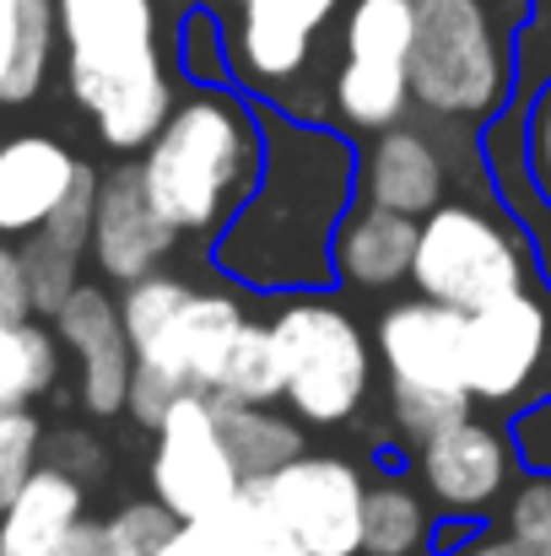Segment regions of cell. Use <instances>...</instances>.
Wrapping results in <instances>:
<instances>
[{
	"label": "cell",
	"mask_w": 551,
	"mask_h": 556,
	"mask_svg": "<svg viewBox=\"0 0 551 556\" xmlns=\"http://www.w3.org/2000/svg\"><path fill=\"white\" fill-rule=\"evenodd\" d=\"M358 205V147L298 114H265V168L211 238V265L243 292H325L336 232Z\"/></svg>",
	"instance_id": "cell-1"
},
{
	"label": "cell",
	"mask_w": 551,
	"mask_h": 556,
	"mask_svg": "<svg viewBox=\"0 0 551 556\" xmlns=\"http://www.w3.org/2000/svg\"><path fill=\"white\" fill-rule=\"evenodd\" d=\"M65 87L87 109L98 141L120 157L147 152L174 114V76L158 43L152 0H54Z\"/></svg>",
	"instance_id": "cell-2"
},
{
	"label": "cell",
	"mask_w": 551,
	"mask_h": 556,
	"mask_svg": "<svg viewBox=\"0 0 551 556\" xmlns=\"http://www.w3.org/2000/svg\"><path fill=\"white\" fill-rule=\"evenodd\" d=\"M265 168V114L227 87H195L174 103L152 147L141 152V179L158 211L195 238H216Z\"/></svg>",
	"instance_id": "cell-3"
},
{
	"label": "cell",
	"mask_w": 551,
	"mask_h": 556,
	"mask_svg": "<svg viewBox=\"0 0 551 556\" xmlns=\"http://www.w3.org/2000/svg\"><path fill=\"white\" fill-rule=\"evenodd\" d=\"M411 98L438 125H492L514 98V54L487 0H411Z\"/></svg>",
	"instance_id": "cell-4"
},
{
	"label": "cell",
	"mask_w": 551,
	"mask_h": 556,
	"mask_svg": "<svg viewBox=\"0 0 551 556\" xmlns=\"http://www.w3.org/2000/svg\"><path fill=\"white\" fill-rule=\"evenodd\" d=\"M411 287L460 314L530 292L536 287L530 227L514 216H492L476 200H443L433 216H422Z\"/></svg>",
	"instance_id": "cell-5"
},
{
	"label": "cell",
	"mask_w": 551,
	"mask_h": 556,
	"mask_svg": "<svg viewBox=\"0 0 551 556\" xmlns=\"http://www.w3.org/2000/svg\"><path fill=\"white\" fill-rule=\"evenodd\" d=\"M281 363H287V410L303 427H347L358 421V410L373 394V341L363 325L320 298V292H298L276 308L271 319Z\"/></svg>",
	"instance_id": "cell-6"
},
{
	"label": "cell",
	"mask_w": 551,
	"mask_h": 556,
	"mask_svg": "<svg viewBox=\"0 0 551 556\" xmlns=\"http://www.w3.org/2000/svg\"><path fill=\"white\" fill-rule=\"evenodd\" d=\"M152 497L179 519H222L233 497L243 492V470L233 465V448L216 427L211 394H184L152 432V459H147Z\"/></svg>",
	"instance_id": "cell-7"
},
{
	"label": "cell",
	"mask_w": 551,
	"mask_h": 556,
	"mask_svg": "<svg viewBox=\"0 0 551 556\" xmlns=\"http://www.w3.org/2000/svg\"><path fill=\"white\" fill-rule=\"evenodd\" d=\"M411 465H416V486L427 492V503L454 519H487L492 508H503V497L525 476L509 427L481 421L476 410L454 421L449 432H438L427 448H416Z\"/></svg>",
	"instance_id": "cell-8"
},
{
	"label": "cell",
	"mask_w": 551,
	"mask_h": 556,
	"mask_svg": "<svg viewBox=\"0 0 551 556\" xmlns=\"http://www.w3.org/2000/svg\"><path fill=\"white\" fill-rule=\"evenodd\" d=\"M551 357V303L530 287L471 314L465 383L481 405H525Z\"/></svg>",
	"instance_id": "cell-9"
},
{
	"label": "cell",
	"mask_w": 551,
	"mask_h": 556,
	"mask_svg": "<svg viewBox=\"0 0 551 556\" xmlns=\"http://www.w3.org/2000/svg\"><path fill=\"white\" fill-rule=\"evenodd\" d=\"M281 519L298 530V541L314 556H363V470L341 454H298L276 476L260 481Z\"/></svg>",
	"instance_id": "cell-10"
},
{
	"label": "cell",
	"mask_w": 551,
	"mask_h": 556,
	"mask_svg": "<svg viewBox=\"0 0 551 556\" xmlns=\"http://www.w3.org/2000/svg\"><path fill=\"white\" fill-rule=\"evenodd\" d=\"M60 346L76 357V394H82V410L98 416V421H114L125 416V400H130V378H136V346L125 336V314H120V292H109L103 281H82L60 314L49 319Z\"/></svg>",
	"instance_id": "cell-11"
},
{
	"label": "cell",
	"mask_w": 551,
	"mask_h": 556,
	"mask_svg": "<svg viewBox=\"0 0 551 556\" xmlns=\"http://www.w3.org/2000/svg\"><path fill=\"white\" fill-rule=\"evenodd\" d=\"M179 227L158 211L152 189L141 179V163H114L98 179V211H92V265L109 287H130L179 249Z\"/></svg>",
	"instance_id": "cell-12"
},
{
	"label": "cell",
	"mask_w": 551,
	"mask_h": 556,
	"mask_svg": "<svg viewBox=\"0 0 551 556\" xmlns=\"http://www.w3.org/2000/svg\"><path fill=\"white\" fill-rule=\"evenodd\" d=\"M465 336H471V314L433 303V298H400L378 314L373 325V346L384 357L389 383H411V389H449V394H471L465 383Z\"/></svg>",
	"instance_id": "cell-13"
},
{
	"label": "cell",
	"mask_w": 551,
	"mask_h": 556,
	"mask_svg": "<svg viewBox=\"0 0 551 556\" xmlns=\"http://www.w3.org/2000/svg\"><path fill=\"white\" fill-rule=\"evenodd\" d=\"M341 0H243L238 27L227 33L233 76L254 92H281L309 71L320 27Z\"/></svg>",
	"instance_id": "cell-14"
},
{
	"label": "cell",
	"mask_w": 551,
	"mask_h": 556,
	"mask_svg": "<svg viewBox=\"0 0 551 556\" xmlns=\"http://www.w3.org/2000/svg\"><path fill=\"white\" fill-rule=\"evenodd\" d=\"M243 325H249V314H243V303L233 292H200L195 287L174 308V319L147 346H136V363L174 378L189 394H211L233 341L243 336Z\"/></svg>",
	"instance_id": "cell-15"
},
{
	"label": "cell",
	"mask_w": 551,
	"mask_h": 556,
	"mask_svg": "<svg viewBox=\"0 0 551 556\" xmlns=\"http://www.w3.org/2000/svg\"><path fill=\"white\" fill-rule=\"evenodd\" d=\"M449 194V152L438 136L416 130V125H395L367 136L358 152V200L384 205L400 216H433Z\"/></svg>",
	"instance_id": "cell-16"
},
{
	"label": "cell",
	"mask_w": 551,
	"mask_h": 556,
	"mask_svg": "<svg viewBox=\"0 0 551 556\" xmlns=\"http://www.w3.org/2000/svg\"><path fill=\"white\" fill-rule=\"evenodd\" d=\"M82 168L87 163L54 136L33 130V136L0 141V238L22 243L27 232H38L60 211V200L76 189Z\"/></svg>",
	"instance_id": "cell-17"
},
{
	"label": "cell",
	"mask_w": 551,
	"mask_h": 556,
	"mask_svg": "<svg viewBox=\"0 0 551 556\" xmlns=\"http://www.w3.org/2000/svg\"><path fill=\"white\" fill-rule=\"evenodd\" d=\"M416 238L422 222L384 211V205H352V216L336 232V281L358 287V292H395L411 281L416 265Z\"/></svg>",
	"instance_id": "cell-18"
},
{
	"label": "cell",
	"mask_w": 551,
	"mask_h": 556,
	"mask_svg": "<svg viewBox=\"0 0 551 556\" xmlns=\"http://www.w3.org/2000/svg\"><path fill=\"white\" fill-rule=\"evenodd\" d=\"M87 519V481L38 465L33 481L0 508V556H60L71 530Z\"/></svg>",
	"instance_id": "cell-19"
},
{
	"label": "cell",
	"mask_w": 551,
	"mask_h": 556,
	"mask_svg": "<svg viewBox=\"0 0 551 556\" xmlns=\"http://www.w3.org/2000/svg\"><path fill=\"white\" fill-rule=\"evenodd\" d=\"M211 410H216V427H222L243 481H265L281 465H292L298 454H309L303 421L292 410H281V405H238V400H216L211 394Z\"/></svg>",
	"instance_id": "cell-20"
},
{
	"label": "cell",
	"mask_w": 551,
	"mask_h": 556,
	"mask_svg": "<svg viewBox=\"0 0 551 556\" xmlns=\"http://www.w3.org/2000/svg\"><path fill=\"white\" fill-rule=\"evenodd\" d=\"M438 530V508H427V492L384 476L367 486L363 508V556H416L422 546H433Z\"/></svg>",
	"instance_id": "cell-21"
},
{
	"label": "cell",
	"mask_w": 551,
	"mask_h": 556,
	"mask_svg": "<svg viewBox=\"0 0 551 556\" xmlns=\"http://www.w3.org/2000/svg\"><path fill=\"white\" fill-rule=\"evenodd\" d=\"M330 103H336V119L358 136H378V130H395L405 119V109L416 103L411 98V71L405 65H367V60H347L336 71V87H330Z\"/></svg>",
	"instance_id": "cell-22"
},
{
	"label": "cell",
	"mask_w": 551,
	"mask_h": 556,
	"mask_svg": "<svg viewBox=\"0 0 551 556\" xmlns=\"http://www.w3.org/2000/svg\"><path fill=\"white\" fill-rule=\"evenodd\" d=\"M60 336L43 319L27 325H0V416L5 410H33L60 383Z\"/></svg>",
	"instance_id": "cell-23"
},
{
	"label": "cell",
	"mask_w": 551,
	"mask_h": 556,
	"mask_svg": "<svg viewBox=\"0 0 551 556\" xmlns=\"http://www.w3.org/2000/svg\"><path fill=\"white\" fill-rule=\"evenodd\" d=\"M211 394L238 400V405H281L287 400V363H281V346H276L271 325H254V319L243 325V336L233 341Z\"/></svg>",
	"instance_id": "cell-24"
},
{
	"label": "cell",
	"mask_w": 551,
	"mask_h": 556,
	"mask_svg": "<svg viewBox=\"0 0 551 556\" xmlns=\"http://www.w3.org/2000/svg\"><path fill=\"white\" fill-rule=\"evenodd\" d=\"M416 5L411 0H352L347 11V60L367 65H411Z\"/></svg>",
	"instance_id": "cell-25"
},
{
	"label": "cell",
	"mask_w": 551,
	"mask_h": 556,
	"mask_svg": "<svg viewBox=\"0 0 551 556\" xmlns=\"http://www.w3.org/2000/svg\"><path fill=\"white\" fill-rule=\"evenodd\" d=\"M222 530L238 556H314L298 541V530L281 519V508L271 503V492L260 481H243V492L222 514Z\"/></svg>",
	"instance_id": "cell-26"
},
{
	"label": "cell",
	"mask_w": 551,
	"mask_h": 556,
	"mask_svg": "<svg viewBox=\"0 0 551 556\" xmlns=\"http://www.w3.org/2000/svg\"><path fill=\"white\" fill-rule=\"evenodd\" d=\"M54 49H60V5L54 0H27L22 5V38H16V60L11 76L0 87V103H33L54 71Z\"/></svg>",
	"instance_id": "cell-27"
},
{
	"label": "cell",
	"mask_w": 551,
	"mask_h": 556,
	"mask_svg": "<svg viewBox=\"0 0 551 556\" xmlns=\"http://www.w3.org/2000/svg\"><path fill=\"white\" fill-rule=\"evenodd\" d=\"M471 394H449V389H411V383H389V432L405 454L427 448L438 432H449L454 421L471 416Z\"/></svg>",
	"instance_id": "cell-28"
},
{
	"label": "cell",
	"mask_w": 551,
	"mask_h": 556,
	"mask_svg": "<svg viewBox=\"0 0 551 556\" xmlns=\"http://www.w3.org/2000/svg\"><path fill=\"white\" fill-rule=\"evenodd\" d=\"M179 519L158 497H130L103 519V552L109 556H158L174 541Z\"/></svg>",
	"instance_id": "cell-29"
},
{
	"label": "cell",
	"mask_w": 551,
	"mask_h": 556,
	"mask_svg": "<svg viewBox=\"0 0 551 556\" xmlns=\"http://www.w3.org/2000/svg\"><path fill=\"white\" fill-rule=\"evenodd\" d=\"M43 438H49V427L33 410H5L0 416V508H11V497L43 465Z\"/></svg>",
	"instance_id": "cell-30"
},
{
	"label": "cell",
	"mask_w": 551,
	"mask_h": 556,
	"mask_svg": "<svg viewBox=\"0 0 551 556\" xmlns=\"http://www.w3.org/2000/svg\"><path fill=\"white\" fill-rule=\"evenodd\" d=\"M498 530L551 552V470H525L498 508Z\"/></svg>",
	"instance_id": "cell-31"
},
{
	"label": "cell",
	"mask_w": 551,
	"mask_h": 556,
	"mask_svg": "<svg viewBox=\"0 0 551 556\" xmlns=\"http://www.w3.org/2000/svg\"><path fill=\"white\" fill-rule=\"evenodd\" d=\"M179 71L200 87H222V76L233 71V54H227V38L216 27L211 11H195L184 16V33H179Z\"/></svg>",
	"instance_id": "cell-32"
},
{
	"label": "cell",
	"mask_w": 551,
	"mask_h": 556,
	"mask_svg": "<svg viewBox=\"0 0 551 556\" xmlns=\"http://www.w3.org/2000/svg\"><path fill=\"white\" fill-rule=\"evenodd\" d=\"M43 465H54V470L76 476V481H98L103 465H109V454H103V443L87 427H54L43 438Z\"/></svg>",
	"instance_id": "cell-33"
},
{
	"label": "cell",
	"mask_w": 551,
	"mask_h": 556,
	"mask_svg": "<svg viewBox=\"0 0 551 556\" xmlns=\"http://www.w3.org/2000/svg\"><path fill=\"white\" fill-rule=\"evenodd\" d=\"M525 152H530V179L551 216V81H541L525 103Z\"/></svg>",
	"instance_id": "cell-34"
},
{
	"label": "cell",
	"mask_w": 551,
	"mask_h": 556,
	"mask_svg": "<svg viewBox=\"0 0 551 556\" xmlns=\"http://www.w3.org/2000/svg\"><path fill=\"white\" fill-rule=\"evenodd\" d=\"M189 389H179L174 378H163V372L141 368L136 363V378H130V400H125V416L136 421V427H147V432H158L163 427V416L179 405Z\"/></svg>",
	"instance_id": "cell-35"
},
{
	"label": "cell",
	"mask_w": 551,
	"mask_h": 556,
	"mask_svg": "<svg viewBox=\"0 0 551 556\" xmlns=\"http://www.w3.org/2000/svg\"><path fill=\"white\" fill-rule=\"evenodd\" d=\"M509 438L525 470H551V400H525L509 421Z\"/></svg>",
	"instance_id": "cell-36"
},
{
	"label": "cell",
	"mask_w": 551,
	"mask_h": 556,
	"mask_svg": "<svg viewBox=\"0 0 551 556\" xmlns=\"http://www.w3.org/2000/svg\"><path fill=\"white\" fill-rule=\"evenodd\" d=\"M38 319L33 308V287H27V265L16 238H0V325H27Z\"/></svg>",
	"instance_id": "cell-37"
},
{
	"label": "cell",
	"mask_w": 551,
	"mask_h": 556,
	"mask_svg": "<svg viewBox=\"0 0 551 556\" xmlns=\"http://www.w3.org/2000/svg\"><path fill=\"white\" fill-rule=\"evenodd\" d=\"M158 556H238V552H233L222 519H195V525H179L174 541H168Z\"/></svg>",
	"instance_id": "cell-38"
},
{
	"label": "cell",
	"mask_w": 551,
	"mask_h": 556,
	"mask_svg": "<svg viewBox=\"0 0 551 556\" xmlns=\"http://www.w3.org/2000/svg\"><path fill=\"white\" fill-rule=\"evenodd\" d=\"M454 556H551V552L519 541V535H509V530H492V535H476L465 552H454Z\"/></svg>",
	"instance_id": "cell-39"
},
{
	"label": "cell",
	"mask_w": 551,
	"mask_h": 556,
	"mask_svg": "<svg viewBox=\"0 0 551 556\" xmlns=\"http://www.w3.org/2000/svg\"><path fill=\"white\" fill-rule=\"evenodd\" d=\"M22 5L27 0H0V87L11 76V60H16V38H22Z\"/></svg>",
	"instance_id": "cell-40"
},
{
	"label": "cell",
	"mask_w": 551,
	"mask_h": 556,
	"mask_svg": "<svg viewBox=\"0 0 551 556\" xmlns=\"http://www.w3.org/2000/svg\"><path fill=\"white\" fill-rule=\"evenodd\" d=\"M60 556H109L103 552V519H92V514H87V519L71 530V541H65V552Z\"/></svg>",
	"instance_id": "cell-41"
},
{
	"label": "cell",
	"mask_w": 551,
	"mask_h": 556,
	"mask_svg": "<svg viewBox=\"0 0 551 556\" xmlns=\"http://www.w3.org/2000/svg\"><path fill=\"white\" fill-rule=\"evenodd\" d=\"M541 232H547V249H541V260H547V276H551V222L541 227Z\"/></svg>",
	"instance_id": "cell-42"
},
{
	"label": "cell",
	"mask_w": 551,
	"mask_h": 556,
	"mask_svg": "<svg viewBox=\"0 0 551 556\" xmlns=\"http://www.w3.org/2000/svg\"><path fill=\"white\" fill-rule=\"evenodd\" d=\"M238 5H243V0H238Z\"/></svg>",
	"instance_id": "cell-43"
}]
</instances>
